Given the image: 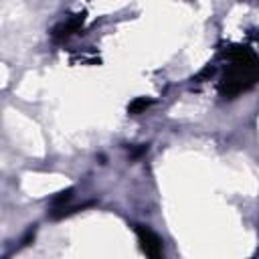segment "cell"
I'll return each instance as SVG.
<instances>
[{
	"mask_svg": "<svg viewBox=\"0 0 259 259\" xmlns=\"http://www.w3.org/2000/svg\"><path fill=\"white\" fill-rule=\"evenodd\" d=\"M136 235H138V241H140L142 251H144L148 257L158 259V257L162 255V239H160L154 231H150V229L144 227V225H136Z\"/></svg>",
	"mask_w": 259,
	"mask_h": 259,
	"instance_id": "obj_2",
	"label": "cell"
},
{
	"mask_svg": "<svg viewBox=\"0 0 259 259\" xmlns=\"http://www.w3.org/2000/svg\"><path fill=\"white\" fill-rule=\"evenodd\" d=\"M150 99H146V97H138V99H134L130 105H127V113H132V115H138V113H142V111H146L148 107H150Z\"/></svg>",
	"mask_w": 259,
	"mask_h": 259,
	"instance_id": "obj_4",
	"label": "cell"
},
{
	"mask_svg": "<svg viewBox=\"0 0 259 259\" xmlns=\"http://www.w3.org/2000/svg\"><path fill=\"white\" fill-rule=\"evenodd\" d=\"M257 81H259V65L257 63L231 61V67L225 73V79L221 83V95L227 99H233L239 93L253 87Z\"/></svg>",
	"mask_w": 259,
	"mask_h": 259,
	"instance_id": "obj_1",
	"label": "cell"
},
{
	"mask_svg": "<svg viewBox=\"0 0 259 259\" xmlns=\"http://www.w3.org/2000/svg\"><path fill=\"white\" fill-rule=\"evenodd\" d=\"M83 20H85V14H75V16H71V18L59 22V24L53 28V32H51L53 38H55V40H65V38H69L71 34H75V32L83 26Z\"/></svg>",
	"mask_w": 259,
	"mask_h": 259,
	"instance_id": "obj_3",
	"label": "cell"
},
{
	"mask_svg": "<svg viewBox=\"0 0 259 259\" xmlns=\"http://www.w3.org/2000/svg\"><path fill=\"white\" fill-rule=\"evenodd\" d=\"M73 196V188H67V190H61L57 196H53V206H61L63 202H67L69 198Z\"/></svg>",
	"mask_w": 259,
	"mask_h": 259,
	"instance_id": "obj_5",
	"label": "cell"
}]
</instances>
